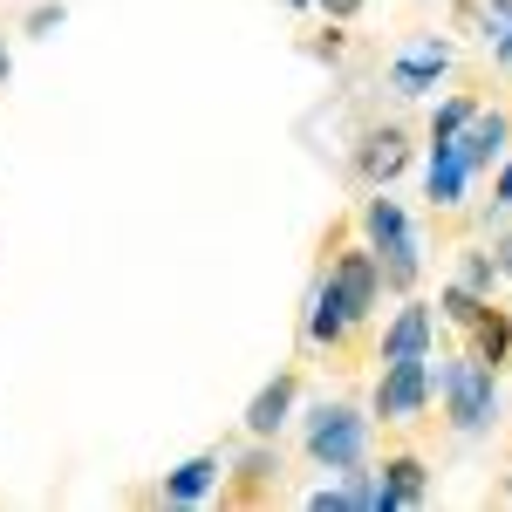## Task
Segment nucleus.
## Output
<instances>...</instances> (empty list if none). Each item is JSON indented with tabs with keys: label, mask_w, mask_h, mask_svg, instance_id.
<instances>
[{
	"label": "nucleus",
	"mask_w": 512,
	"mask_h": 512,
	"mask_svg": "<svg viewBox=\"0 0 512 512\" xmlns=\"http://www.w3.org/2000/svg\"><path fill=\"white\" fill-rule=\"evenodd\" d=\"M226 485V458L219 451H198V458H185V465H171L158 485V499L164 506H198V499H212Z\"/></svg>",
	"instance_id": "obj_10"
},
{
	"label": "nucleus",
	"mask_w": 512,
	"mask_h": 512,
	"mask_svg": "<svg viewBox=\"0 0 512 512\" xmlns=\"http://www.w3.org/2000/svg\"><path fill=\"white\" fill-rule=\"evenodd\" d=\"M410 130L403 123H369L362 137H355V178L376 192V185H396L403 178V164H410Z\"/></svg>",
	"instance_id": "obj_5"
},
{
	"label": "nucleus",
	"mask_w": 512,
	"mask_h": 512,
	"mask_svg": "<svg viewBox=\"0 0 512 512\" xmlns=\"http://www.w3.org/2000/svg\"><path fill=\"white\" fill-rule=\"evenodd\" d=\"M465 185H472V171L458 164V151H451V144H431V178H424L431 212H458V205H465Z\"/></svg>",
	"instance_id": "obj_14"
},
{
	"label": "nucleus",
	"mask_w": 512,
	"mask_h": 512,
	"mask_svg": "<svg viewBox=\"0 0 512 512\" xmlns=\"http://www.w3.org/2000/svg\"><path fill=\"white\" fill-rule=\"evenodd\" d=\"M7 76H14V55H7V48H0V82H7Z\"/></svg>",
	"instance_id": "obj_27"
},
{
	"label": "nucleus",
	"mask_w": 512,
	"mask_h": 512,
	"mask_svg": "<svg viewBox=\"0 0 512 512\" xmlns=\"http://www.w3.org/2000/svg\"><path fill=\"white\" fill-rule=\"evenodd\" d=\"M62 21H69V7H62V0H41L35 14H28V35H55Z\"/></svg>",
	"instance_id": "obj_22"
},
{
	"label": "nucleus",
	"mask_w": 512,
	"mask_h": 512,
	"mask_svg": "<svg viewBox=\"0 0 512 512\" xmlns=\"http://www.w3.org/2000/svg\"><path fill=\"white\" fill-rule=\"evenodd\" d=\"M472 355L485 362V369H506L512 362V315L506 308H478V321H472Z\"/></svg>",
	"instance_id": "obj_17"
},
{
	"label": "nucleus",
	"mask_w": 512,
	"mask_h": 512,
	"mask_svg": "<svg viewBox=\"0 0 512 512\" xmlns=\"http://www.w3.org/2000/svg\"><path fill=\"white\" fill-rule=\"evenodd\" d=\"M383 506L403 512V506H424L431 499V472H424V458H410V451H396V458H383Z\"/></svg>",
	"instance_id": "obj_13"
},
{
	"label": "nucleus",
	"mask_w": 512,
	"mask_h": 512,
	"mask_svg": "<svg viewBox=\"0 0 512 512\" xmlns=\"http://www.w3.org/2000/svg\"><path fill=\"white\" fill-rule=\"evenodd\" d=\"M492 253H499V274H506V280H512V233H506V239H499V246H492Z\"/></svg>",
	"instance_id": "obj_26"
},
{
	"label": "nucleus",
	"mask_w": 512,
	"mask_h": 512,
	"mask_svg": "<svg viewBox=\"0 0 512 512\" xmlns=\"http://www.w3.org/2000/svg\"><path fill=\"white\" fill-rule=\"evenodd\" d=\"M321 280L349 301L355 321H369L376 308H383V274H376V253H369V246H342V253L321 267Z\"/></svg>",
	"instance_id": "obj_4"
},
{
	"label": "nucleus",
	"mask_w": 512,
	"mask_h": 512,
	"mask_svg": "<svg viewBox=\"0 0 512 512\" xmlns=\"http://www.w3.org/2000/svg\"><path fill=\"white\" fill-rule=\"evenodd\" d=\"M280 485V458L267 451V437H253V451L233 465V506H253V499H267Z\"/></svg>",
	"instance_id": "obj_15"
},
{
	"label": "nucleus",
	"mask_w": 512,
	"mask_h": 512,
	"mask_svg": "<svg viewBox=\"0 0 512 512\" xmlns=\"http://www.w3.org/2000/svg\"><path fill=\"white\" fill-rule=\"evenodd\" d=\"M437 308H444V321H458V328H472V321H478V308H485V294H472L465 280H451V287L437 294Z\"/></svg>",
	"instance_id": "obj_19"
},
{
	"label": "nucleus",
	"mask_w": 512,
	"mask_h": 512,
	"mask_svg": "<svg viewBox=\"0 0 512 512\" xmlns=\"http://www.w3.org/2000/svg\"><path fill=\"white\" fill-rule=\"evenodd\" d=\"M287 7H315V0H287Z\"/></svg>",
	"instance_id": "obj_29"
},
{
	"label": "nucleus",
	"mask_w": 512,
	"mask_h": 512,
	"mask_svg": "<svg viewBox=\"0 0 512 512\" xmlns=\"http://www.w3.org/2000/svg\"><path fill=\"white\" fill-rule=\"evenodd\" d=\"M315 7L328 14V21H335V28H342V21H355V14H362L369 0H315Z\"/></svg>",
	"instance_id": "obj_23"
},
{
	"label": "nucleus",
	"mask_w": 512,
	"mask_h": 512,
	"mask_svg": "<svg viewBox=\"0 0 512 512\" xmlns=\"http://www.w3.org/2000/svg\"><path fill=\"white\" fill-rule=\"evenodd\" d=\"M431 403V355H410V362H383V376H376V396H369V410L383 417V424H410L417 410Z\"/></svg>",
	"instance_id": "obj_3"
},
{
	"label": "nucleus",
	"mask_w": 512,
	"mask_h": 512,
	"mask_svg": "<svg viewBox=\"0 0 512 512\" xmlns=\"http://www.w3.org/2000/svg\"><path fill=\"white\" fill-rule=\"evenodd\" d=\"M485 48H492V62H499V69H506V76H512V28H499V35L485 41Z\"/></svg>",
	"instance_id": "obj_24"
},
{
	"label": "nucleus",
	"mask_w": 512,
	"mask_h": 512,
	"mask_svg": "<svg viewBox=\"0 0 512 512\" xmlns=\"http://www.w3.org/2000/svg\"><path fill=\"white\" fill-rule=\"evenodd\" d=\"M294 396H301V369H280L274 383H260V396H253V403H246V417H239L246 437H267V444H274L280 424L294 417Z\"/></svg>",
	"instance_id": "obj_12"
},
{
	"label": "nucleus",
	"mask_w": 512,
	"mask_h": 512,
	"mask_svg": "<svg viewBox=\"0 0 512 512\" xmlns=\"http://www.w3.org/2000/svg\"><path fill=\"white\" fill-rule=\"evenodd\" d=\"M451 7H458V14H472V7H478V0H451Z\"/></svg>",
	"instance_id": "obj_28"
},
{
	"label": "nucleus",
	"mask_w": 512,
	"mask_h": 512,
	"mask_svg": "<svg viewBox=\"0 0 512 512\" xmlns=\"http://www.w3.org/2000/svg\"><path fill=\"white\" fill-rule=\"evenodd\" d=\"M444 69H451V41L424 35L410 55H396L390 69H383V82H390V96H431Z\"/></svg>",
	"instance_id": "obj_7"
},
{
	"label": "nucleus",
	"mask_w": 512,
	"mask_h": 512,
	"mask_svg": "<svg viewBox=\"0 0 512 512\" xmlns=\"http://www.w3.org/2000/svg\"><path fill=\"white\" fill-rule=\"evenodd\" d=\"M472 14H478V35H485V41L499 35V28H512V0H478Z\"/></svg>",
	"instance_id": "obj_21"
},
{
	"label": "nucleus",
	"mask_w": 512,
	"mask_h": 512,
	"mask_svg": "<svg viewBox=\"0 0 512 512\" xmlns=\"http://www.w3.org/2000/svg\"><path fill=\"white\" fill-rule=\"evenodd\" d=\"M308 506H315V512H390V506H383V478L369 472V458H362V465H349L335 485L308 492Z\"/></svg>",
	"instance_id": "obj_11"
},
{
	"label": "nucleus",
	"mask_w": 512,
	"mask_h": 512,
	"mask_svg": "<svg viewBox=\"0 0 512 512\" xmlns=\"http://www.w3.org/2000/svg\"><path fill=\"white\" fill-rule=\"evenodd\" d=\"M355 328H362V321L349 315V301H342V294H335L328 280H315V301H308V315H301V335H308L315 349L335 355V349H349Z\"/></svg>",
	"instance_id": "obj_9"
},
{
	"label": "nucleus",
	"mask_w": 512,
	"mask_h": 512,
	"mask_svg": "<svg viewBox=\"0 0 512 512\" xmlns=\"http://www.w3.org/2000/svg\"><path fill=\"white\" fill-rule=\"evenodd\" d=\"M451 151H458V164H465L472 178H478V171H492V164L512 151V117H499V110H472L465 130L451 137Z\"/></svg>",
	"instance_id": "obj_6"
},
{
	"label": "nucleus",
	"mask_w": 512,
	"mask_h": 512,
	"mask_svg": "<svg viewBox=\"0 0 512 512\" xmlns=\"http://www.w3.org/2000/svg\"><path fill=\"white\" fill-rule=\"evenodd\" d=\"M492 205H512V158H499V178H492Z\"/></svg>",
	"instance_id": "obj_25"
},
{
	"label": "nucleus",
	"mask_w": 512,
	"mask_h": 512,
	"mask_svg": "<svg viewBox=\"0 0 512 512\" xmlns=\"http://www.w3.org/2000/svg\"><path fill=\"white\" fill-rule=\"evenodd\" d=\"M437 342V315L424 308V301H403L390 315V328L376 335V362H410V355H431Z\"/></svg>",
	"instance_id": "obj_8"
},
{
	"label": "nucleus",
	"mask_w": 512,
	"mask_h": 512,
	"mask_svg": "<svg viewBox=\"0 0 512 512\" xmlns=\"http://www.w3.org/2000/svg\"><path fill=\"white\" fill-rule=\"evenodd\" d=\"M301 444H308V458H315V465L349 472V465L369 458V417H362L355 403H321L315 417H308V431H301Z\"/></svg>",
	"instance_id": "obj_2"
},
{
	"label": "nucleus",
	"mask_w": 512,
	"mask_h": 512,
	"mask_svg": "<svg viewBox=\"0 0 512 512\" xmlns=\"http://www.w3.org/2000/svg\"><path fill=\"white\" fill-rule=\"evenodd\" d=\"M472 110H478V96H444V103L431 110V144H451V137L465 130V117H472Z\"/></svg>",
	"instance_id": "obj_18"
},
{
	"label": "nucleus",
	"mask_w": 512,
	"mask_h": 512,
	"mask_svg": "<svg viewBox=\"0 0 512 512\" xmlns=\"http://www.w3.org/2000/svg\"><path fill=\"white\" fill-rule=\"evenodd\" d=\"M465 287H472V294H485V301H492V287H499V253H465Z\"/></svg>",
	"instance_id": "obj_20"
},
{
	"label": "nucleus",
	"mask_w": 512,
	"mask_h": 512,
	"mask_svg": "<svg viewBox=\"0 0 512 512\" xmlns=\"http://www.w3.org/2000/svg\"><path fill=\"white\" fill-rule=\"evenodd\" d=\"M431 396H444L451 431L478 437L499 417V369H485L478 355H431Z\"/></svg>",
	"instance_id": "obj_1"
},
{
	"label": "nucleus",
	"mask_w": 512,
	"mask_h": 512,
	"mask_svg": "<svg viewBox=\"0 0 512 512\" xmlns=\"http://www.w3.org/2000/svg\"><path fill=\"white\" fill-rule=\"evenodd\" d=\"M369 253H376V274H383V287H390V294H410V287H417V274H424L417 233L390 239V246H369Z\"/></svg>",
	"instance_id": "obj_16"
}]
</instances>
